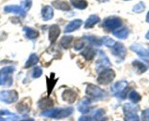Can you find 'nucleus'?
Listing matches in <instances>:
<instances>
[{"mask_svg":"<svg viewBox=\"0 0 149 121\" xmlns=\"http://www.w3.org/2000/svg\"><path fill=\"white\" fill-rule=\"evenodd\" d=\"M83 21L80 19H75L74 21H71L64 29V33H71L75 30L78 29L82 25Z\"/></svg>","mask_w":149,"mask_h":121,"instance_id":"ddd939ff","label":"nucleus"},{"mask_svg":"<svg viewBox=\"0 0 149 121\" xmlns=\"http://www.w3.org/2000/svg\"><path fill=\"white\" fill-rule=\"evenodd\" d=\"M94 119L97 121H103L104 118V111L102 109H100L94 114Z\"/></svg>","mask_w":149,"mask_h":121,"instance_id":"7c9ffc66","label":"nucleus"},{"mask_svg":"<svg viewBox=\"0 0 149 121\" xmlns=\"http://www.w3.org/2000/svg\"><path fill=\"white\" fill-rule=\"evenodd\" d=\"M124 121H140V118L136 113H131L127 115L124 118Z\"/></svg>","mask_w":149,"mask_h":121,"instance_id":"72a5a7b5","label":"nucleus"},{"mask_svg":"<svg viewBox=\"0 0 149 121\" xmlns=\"http://www.w3.org/2000/svg\"><path fill=\"white\" fill-rule=\"evenodd\" d=\"M31 5H32V1L31 0H24V2H21V8L26 12L31 8Z\"/></svg>","mask_w":149,"mask_h":121,"instance_id":"f704fd0d","label":"nucleus"},{"mask_svg":"<svg viewBox=\"0 0 149 121\" xmlns=\"http://www.w3.org/2000/svg\"><path fill=\"white\" fill-rule=\"evenodd\" d=\"M5 83H6V81H5V77L2 76L0 72V85H5Z\"/></svg>","mask_w":149,"mask_h":121,"instance_id":"58836bf2","label":"nucleus"},{"mask_svg":"<svg viewBox=\"0 0 149 121\" xmlns=\"http://www.w3.org/2000/svg\"><path fill=\"white\" fill-rule=\"evenodd\" d=\"M30 107H31V101H30L29 99H27V98H26L24 101L20 102L16 106L18 111L21 113L29 112Z\"/></svg>","mask_w":149,"mask_h":121,"instance_id":"2eb2a0df","label":"nucleus"},{"mask_svg":"<svg viewBox=\"0 0 149 121\" xmlns=\"http://www.w3.org/2000/svg\"><path fill=\"white\" fill-rule=\"evenodd\" d=\"M54 74H52V77H51V82H52V80H54ZM47 81H48V82H48V85H49V82H50V81H51V80H49L48 77H47ZM54 85H52V84H51V86L49 87V88H48V90H50V88H51V89H53V88H54Z\"/></svg>","mask_w":149,"mask_h":121,"instance_id":"ea45409f","label":"nucleus"},{"mask_svg":"<svg viewBox=\"0 0 149 121\" xmlns=\"http://www.w3.org/2000/svg\"><path fill=\"white\" fill-rule=\"evenodd\" d=\"M61 33L59 26L56 24L52 25L50 27L49 29V40L51 42V44H54L56 41L57 38L59 36Z\"/></svg>","mask_w":149,"mask_h":121,"instance_id":"f8f14e48","label":"nucleus"},{"mask_svg":"<svg viewBox=\"0 0 149 121\" xmlns=\"http://www.w3.org/2000/svg\"><path fill=\"white\" fill-rule=\"evenodd\" d=\"M42 17L43 21H48L52 19L54 17V10L53 8L49 5H45L42 9Z\"/></svg>","mask_w":149,"mask_h":121,"instance_id":"dca6fc26","label":"nucleus"},{"mask_svg":"<svg viewBox=\"0 0 149 121\" xmlns=\"http://www.w3.org/2000/svg\"><path fill=\"white\" fill-rule=\"evenodd\" d=\"M129 98H130V100L132 102H134V103H137V102H140V101L141 100V96H140L137 92L134 91H132L131 93H130Z\"/></svg>","mask_w":149,"mask_h":121,"instance_id":"c756f323","label":"nucleus"},{"mask_svg":"<svg viewBox=\"0 0 149 121\" xmlns=\"http://www.w3.org/2000/svg\"><path fill=\"white\" fill-rule=\"evenodd\" d=\"M112 53L115 56L118 57L121 59V58L124 59L127 55V49L123 44L120 43V42H116L113 47Z\"/></svg>","mask_w":149,"mask_h":121,"instance_id":"6e6552de","label":"nucleus"},{"mask_svg":"<svg viewBox=\"0 0 149 121\" xmlns=\"http://www.w3.org/2000/svg\"><path fill=\"white\" fill-rule=\"evenodd\" d=\"M86 93L91 98L97 99V100H102L106 96L105 92L103 90L96 85H91V84L87 85Z\"/></svg>","mask_w":149,"mask_h":121,"instance_id":"f03ea898","label":"nucleus"},{"mask_svg":"<svg viewBox=\"0 0 149 121\" xmlns=\"http://www.w3.org/2000/svg\"><path fill=\"white\" fill-rule=\"evenodd\" d=\"M98 1L100 2H107V1H108V0H98Z\"/></svg>","mask_w":149,"mask_h":121,"instance_id":"c03bdc74","label":"nucleus"},{"mask_svg":"<svg viewBox=\"0 0 149 121\" xmlns=\"http://www.w3.org/2000/svg\"><path fill=\"white\" fill-rule=\"evenodd\" d=\"M129 33H130V31H129L128 28L124 27V28H121V29L116 30L115 32H113V35L116 37L117 38H118V39H124L128 37Z\"/></svg>","mask_w":149,"mask_h":121,"instance_id":"aec40b11","label":"nucleus"},{"mask_svg":"<svg viewBox=\"0 0 149 121\" xmlns=\"http://www.w3.org/2000/svg\"><path fill=\"white\" fill-rule=\"evenodd\" d=\"M90 104L91 101L88 99H84L78 104V109L81 113L86 114L90 112Z\"/></svg>","mask_w":149,"mask_h":121,"instance_id":"4468645a","label":"nucleus"},{"mask_svg":"<svg viewBox=\"0 0 149 121\" xmlns=\"http://www.w3.org/2000/svg\"><path fill=\"white\" fill-rule=\"evenodd\" d=\"M4 10L8 13L10 12V13L20 15L21 16H26V12L21 7L18 6V5H8V6L5 7Z\"/></svg>","mask_w":149,"mask_h":121,"instance_id":"9b49d317","label":"nucleus"},{"mask_svg":"<svg viewBox=\"0 0 149 121\" xmlns=\"http://www.w3.org/2000/svg\"><path fill=\"white\" fill-rule=\"evenodd\" d=\"M42 75V69L40 66H37L34 69L32 72V77L33 78H38Z\"/></svg>","mask_w":149,"mask_h":121,"instance_id":"c9c22d12","label":"nucleus"},{"mask_svg":"<svg viewBox=\"0 0 149 121\" xmlns=\"http://www.w3.org/2000/svg\"><path fill=\"white\" fill-rule=\"evenodd\" d=\"M142 120L149 121V109H146L142 112Z\"/></svg>","mask_w":149,"mask_h":121,"instance_id":"e433bc0d","label":"nucleus"},{"mask_svg":"<svg viewBox=\"0 0 149 121\" xmlns=\"http://www.w3.org/2000/svg\"><path fill=\"white\" fill-rule=\"evenodd\" d=\"M127 85H128V82L125 80L118 81V82H115L111 88L112 92L116 96H118V94L122 93L124 91H125Z\"/></svg>","mask_w":149,"mask_h":121,"instance_id":"1a4fd4ad","label":"nucleus"},{"mask_svg":"<svg viewBox=\"0 0 149 121\" xmlns=\"http://www.w3.org/2000/svg\"><path fill=\"white\" fill-rule=\"evenodd\" d=\"M79 121H92V118L90 116H86V115H84V116L80 117Z\"/></svg>","mask_w":149,"mask_h":121,"instance_id":"4c0bfd02","label":"nucleus"},{"mask_svg":"<svg viewBox=\"0 0 149 121\" xmlns=\"http://www.w3.org/2000/svg\"><path fill=\"white\" fill-rule=\"evenodd\" d=\"M95 50H94L91 47H88L85 50H84L81 53V55H82L86 59L88 60V61H90V60L93 59V58H94V55H95Z\"/></svg>","mask_w":149,"mask_h":121,"instance_id":"a878e982","label":"nucleus"},{"mask_svg":"<svg viewBox=\"0 0 149 121\" xmlns=\"http://www.w3.org/2000/svg\"><path fill=\"white\" fill-rule=\"evenodd\" d=\"M146 21H147L148 23H149V12H148L147 16H146Z\"/></svg>","mask_w":149,"mask_h":121,"instance_id":"a19ab883","label":"nucleus"},{"mask_svg":"<svg viewBox=\"0 0 149 121\" xmlns=\"http://www.w3.org/2000/svg\"><path fill=\"white\" fill-rule=\"evenodd\" d=\"M132 65L134 66V67L137 70V72L140 74L144 73L148 69V66L145 64L143 62H140L138 60H135L132 62Z\"/></svg>","mask_w":149,"mask_h":121,"instance_id":"b1692460","label":"nucleus"},{"mask_svg":"<svg viewBox=\"0 0 149 121\" xmlns=\"http://www.w3.org/2000/svg\"><path fill=\"white\" fill-rule=\"evenodd\" d=\"M51 4L56 9L60 10L69 11L71 10L69 4L66 1H63V0H55L52 2Z\"/></svg>","mask_w":149,"mask_h":121,"instance_id":"f3484780","label":"nucleus"},{"mask_svg":"<svg viewBox=\"0 0 149 121\" xmlns=\"http://www.w3.org/2000/svg\"><path fill=\"white\" fill-rule=\"evenodd\" d=\"M102 44H104L105 46L109 47V48H111V47H113L114 45L116 44L115 41L112 39L110 37L105 36L104 37L102 38Z\"/></svg>","mask_w":149,"mask_h":121,"instance_id":"c85d7f7f","label":"nucleus"},{"mask_svg":"<svg viewBox=\"0 0 149 121\" xmlns=\"http://www.w3.org/2000/svg\"><path fill=\"white\" fill-rule=\"evenodd\" d=\"M86 40H87L88 42H89L92 45H95V46H101L102 42V40L99 39L98 38H97L94 36H85L84 37Z\"/></svg>","mask_w":149,"mask_h":121,"instance_id":"cd10ccee","label":"nucleus"},{"mask_svg":"<svg viewBox=\"0 0 149 121\" xmlns=\"http://www.w3.org/2000/svg\"><path fill=\"white\" fill-rule=\"evenodd\" d=\"M139 110V106L137 104L127 103L123 106V111L126 115L131 113H136V112Z\"/></svg>","mask_w":149,"mask_h":121,"instance_id":"412c9836","label":"nucleus"},{"mask_svg":"<svg viewBox=\"0 0 149 121\" xmlns=\"http://www.w3.org/2000/svg\"><path fill=\"white\" fill-rule=\"evenodd\" d=\"M110 66V62L106 56L105 54L100 50L99 52V59L96 63V70L99 74L103 70L106 69H108L109 66Z\"/></svg>","mask_w":149,"mask_h":121,"instance_id":"423d86ee","label":"nucleus"},{"mask_svg":"<svg viewBox=\"0 0 149 121\" xmlns=\"http://www.w3.org/2000/svg\"><path fill=\"white\" fill-rule=\"evenodd\" d=\"M21 121H34V119H32V118H30V119L24 120H21Z\"/></svg>","mask_w":149,"mask_h":121,"instance_id":"79ce46f5","label":"nucleus"},{"mask_svg":"<svg viewBox=\"0 0 149 121\" xmlns=\"http://www.w3.org/2000/svg\"><path fill=\"white\" fill-rule=\"evenodd\" d=\"M78 95L72 89L65 90L62 93V99L63 100L67 102L69 104H72L76 101Z\"/></svg>","mask_w":149,"mask_h":121,"instance_id":"9d476101","label":"nucleus"},{"mask_svg":"<svg viewBox=\"0 0 149 121\" xmlns=\"http://www.w3.org/2000/svg\"><path fill=\"white\" fill-rule=\"evenodd\" d=\"M116 77V73L113 69H106L100 73L97 82L100 85H107L113 80Z\"/></svg>","mask_w":149,"mask_h":121,"instance_id":"7ed1b4c3","label":"nucleus"},{"mask_svg":"<svg viewBox=\"0 0 149 121\" xmlns=\"http://www.w3.org/2000/svg\"><path fill=\"white\" fill-rule=\"evenodd\" d=\"M73 7L78 10H85L88 6V2L86 0H70Z\"/></svg>","mask_w":149,"mask_h":121,"instance_id":"5701e85b","label":"nucleus"},{"mask_svg":"<svg viewBox=\"0 0 149 121\" xmlns=\"http://www.w3.org/2000/svg\"><path fill=\"white\" fill-rule=\"evenodd\" d=\"M100 21V17L96 15H91L88 17L85 23V28H93L97 24H98Z\"/></svg>","mask_w":149,"mask_h":121,"instance_id":"6ab92c4d","label":"nucleus"},{"mask_svg":"<svg viewBox=\"0 0 149 121\" xmlns=\"http://www.w3.org/2000/svg\"><path fill=\"white\" fill-rule=\"evenodd\" d=\"M18 99V94L15 91H4L0 92V101L6 104L15 103Z\"/></svg>","mask_w":149,"mask_h":121,"instance_id":"39448f33","label":"nucleus"},{"mask_svg":"<svg viewBox=\"0 0 149 121\" xmlns=\"http://www.w3.org/2000/svg\"><path fill=\"white\" fill-rule=\"evenodd\" d=\"M39 62V57L37 56L35 53H32L29 55L27 62H26L25 68H29L35 65L37 62Z\"/></svg>","mask_w":149,"mask_h":121,"instance_id":"393cba45","label":"nucleus"},{"mask_svg":"<svg viewBox=\"0 0 149 121\" xmlns=\"http://www.w3.org/2000/svg\"><path fill=\"white\" fill-rule=\"evenodd\" d=\"M146 39H149V31H148V33L146 34Z\"/></svg>","mask_w":149,"mask_h":121,"instance_id":"37998d69","label":"nucleus"},{"mask_svg":"<svg viewBox=\"0 0 149 121\" xmlns=\"http://www.w3.org/2000/svg\"><path fill=\"white\" fill-rule=\"evenodd\" d=\"M24 31L26 34V37L29 39H36L39 36V32L34 28H29V27H24Z\"/></svg>","mask_w":149,"mask_h":121,"instance_id":"4be33fe9","label":"nucleus"},{"mask_svg":"<svg viewBox=\"0 0 149 121\" xmlns=\"http://www.w3.org/2000/svg\"><path fill=\"white\" fill-rule=\"evenodd\" d=\"M85 44L86 42L84 39H77L74 44V49L77 51L81 50V49L84 48Z\"/></svg>","mask_w":149,"mask_h":121,"instance_id":"473e14b6","label":"nucleus"},{"mask_svg":"<svg viewBox=\"0 0 149 121\" xmlns=\"http://www.w3.org/2000/svg\"><path fill=\"white\" fill-rule=\"evenodd\" d=\"M145 9H146V6H145L144 3L143 2H140L137 5H134L132 10L133 12H136V13H140V12H143L145 10Z\"/></svg>","mask_w":149,"mask_h":121,"instance_id":"2f4dec72","label":"nucleus"},{"mask_svg":"<svg viewBox=\"0 0 149 121\" xmlns=\"http://www.w3.org/2000/svg\"><path fill=\"white\" fill-rule=\"evenodd\" d=\"M73 40L72 36H64L60 41V44L64 49H68L71 46V43Z\"/></svg>","mask_w":149,"mask_h":121,"instance_id":"bb28decb","label":"nucleus"},{"mask_svg":"<svg viewBox=\"0 0 149 121\" xmlns=\"http://www.w3.org/2000/svg\"><path fill=\"white\" fill-rule=\"evenodd\" d=\"M73 108H57V109L45 110L41 113V115L46 118H54V119H61L70 116L72 114Z\"/></svg>","mask_w":149,"mask_h":121,"instance_id":"f257e3e1","label":"nucleus"},{"mask_svg":"<svg viewBox=\"0 0 149 121\" xmlns=\"http://www.w3.org/2000/svg\"><path fill=\"white\" fill-rule=\"evenodd\" d=\"M122 25V21L118 17H109L103 21V26L109 31L118 29Z\"/></svg>","mask_w":149,"mask_h":121,"instance_id":"20e7f679","label":"nucleus"},{"mask_svg":"<svg viewBox=\"0 0 149 121\" xmlns=\"http://www.w3.org/2000/svg\"><path fill=\"white\" fill-rule=\"evenodd\" d=\"M39 107L41 109H43V110H47L49 108L52 107L54 106V102L50 98H42V99L39 101Z\"/></svg>","mask_w":149,"mask_h":121,"instance_id":"a211bd4d","label":"nucleus"},{"mask_svg":"<svg viewBox=\"0 0 149 121\" xmlns=\"http://www.w3.org/2000/svg\"><path fill=\"white\" fill-rule=\"evenodd\" d=\"M130 49L136 53L141 58L149 59V48H145L140 44L134 43L130 46Z\"/></svg>","mask_w":149,"mask_h":121,"instance_id":"0eeeda50","label":"nucleus"}]
</instances>
